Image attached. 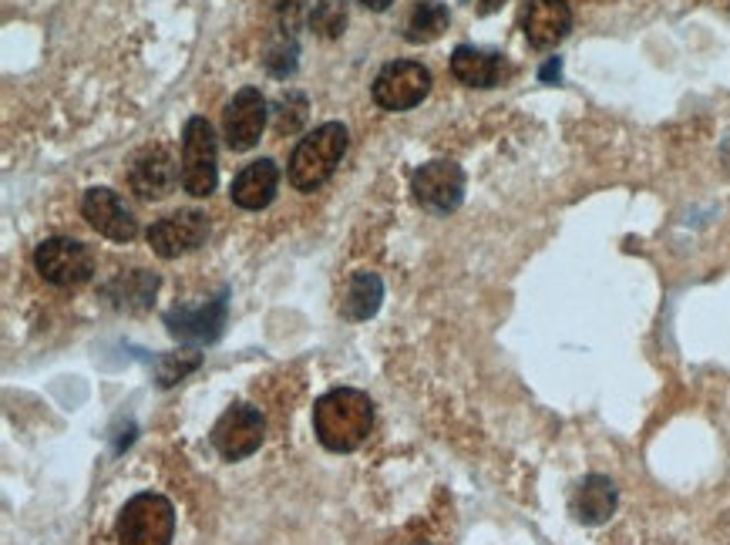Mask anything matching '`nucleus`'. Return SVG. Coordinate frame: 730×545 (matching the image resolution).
Instances as JSON below:
<instances>
[{"label": "nucleus", "mask_w": 730, "mask_h": 545, "mask_svg": "<svg viewBox=\"0 0 730 545\" xmlns=\"http://www.w3.org/2000/svg\"><path fill=\"white\" fill-rule=\"evenodd\" d=\"M374 427V404L357 387H333L313 404V434L333 455L357 452Z\"/></svg>", "instance_id": "f257e3e1"}, {"label": "nucleus", "mask_w": 730, "mask_h": 545, "mask_svg": "<svg viewBox=\"0 0 730 545\" xmlns=\"http://www.w3.org/2000/svg\"><path fill=\"white\" fill-rule=\"evenodd\" d=\"M347 125L340 122H323L317 125L310 135H303L290 155V185L300 192H313L320 189L340 165V159L347 155Z\"/></svg>", "instance_id": "f03ea898"}, {"label": "nucleus", "mask_w": 730, "mask_h": 545, "mask_svg": "<svg viewBox=\"0 0 730 545\" xmlns=\"http://www.w3.org/2000/svg\"><path fill=\"white\" fill-rule=\"evenodd\" d=\"M118 545H169L176 535V508L159 492H142L126 502L114 525Z\"/></svg>", "instance_id": "7ed1b4c3"}, {"label": "nucleus", "mask_w": 730, "mask_h": 545, "mask_svg": "<svg viewBox=\"0 0 730 545\" xmlns=\"http://www.w3.org/2000/svg\"><path fill=\"white\" fill-rule=\"evenodd\" d=\"M219 182V145L212 125L196 115L182 129V189L196 199L212 195Z\"/></svg>", "instance_id": "20e7f679"}, {"label": "nucleus", "mask_w": 730, "mask_h": 545, "mask_svg": "<svg viewBox=\"0 0 730 545\" xmlns=\"http://www.w3.org/2000/svg\"><path fill=\"white\" fill-rule=\"evenodd\" d=\"M263 414L250 404H232L219 414V421L209 431L212 448L226 458V462H242L253 452H260L263 445Z\"/></svg>", "instance_id": "39448f33"}, {"label": "nucleus", "mask_w": 730, "mask_h": 545, "mask_svg": "<svg viewBox=\"0 0 730 545\" xmlns=\"http://www.w3.org/2000/svg\"><path fill=\"white\" fill-rule=\"evenodd\" d=\"M428 91L431 71L421 61H388L371 84V94L384 112H411L428 98Z\"/></svg>", "instance_id": "423d86ee"}, {"label": "nucleus", "mask_w": 730, "mask_h": 545, "mask_svg": "<svg viewBox=\"0 0 730 545\" xmlns=\"http://www.w3.org/2000/svg\"><path fill=\"white\" fill-rule=\"evenodd\" d=\"M34 270L54 286H81L94 273V253L68 236H51L34 250Z\"/></svg>", "instance_id": "0eeeda50"}, {"label": "nucleus", "mask_w": 730, "mask_h": 545, "mask_svg": "<svg viewBox=\"0 0 730 545\" xmlns=\"http://www.w3.org/2000/svg\"><path fill=\"white\" fill-rule=\"evenodd\" d=\"M267 115H270V108H267V98H263L260 88L236 91L232 101L226 104V112H222L226 145L232 152H250L260 142L263 129H267Z\"/></svg>", "instance_id": "6e6552de"}, {"label": "nucleus", "mask_w": 730, "mask_h": 545, "mask_svg": "<svg viewBox=\"0 0 730 545\" xmlns=\"http://www.w3.org/2000/svg\"><path fill=\"white\" fill-rule=\"evenodd\" d=\"M206 240H209V220L199 209H179V212H172V215H166V220L149 226V246L162 260H176L182 253H192Z\"/></svg>", "instance_id": "1a4fd4ad"}, {"label": "nucleus", "mask_w": 730, "mask_h": 545, "mask_svg": "<svg viewBox=\"0 0 730 545\" xmlns=\"http://www.w3.org/2000/svg\"><path fill=\"white\" fill-rule=\"evenodd\" d=\"M81 212L84 220L94 233H101L104 240H114V243H132L139 236V220L136 212L121 202L118 192L104 189V185H94L84 192L81 199Z\"/></svg>", "instance_id": "9d476101"}, {"label": "nucleus", "mask_w": 730, "mask_h": 545, "mask_svg": "<svg viewBox=\"0 0 730 545\" xmlns=\"http://www.w3.org/2000/svg\"><path fill=\"white\" fill-rule=\"evenodd\" d=\"M519 28L532 48H539V51L556 48L572 31V8L566 4V0H522Z\"/></svg>", "instance_id": "9b49d317"}, {"label": "nucleus", "mask_w": 730, "mask_h": 545, "mask_svg": "<svg viewBox=\"0 0 730 545\" xmlns=\"http://www.w3.org/2000/svg\"><path fill=\"white\" fill-rule=\"evenodd\" d=\"M414 199L431 212H454L464 199V172L454 162H428L414 172Z\"/></svg>", "instance_id": "f8f14e48"}, {"label": "nucleus", "mask_w": 730, "mask_h": 545, "mask_svg": "<svg viewBox=\"0 0 730 545\" xmlns=\"http://www.w3.org/2000/svg\"><path fill=\"white\" fill-rule=\"evenodd\" d=\"M277 189H280V165L273 159H257L239 169V175L229 185V195L239 209L260 212L277 199Z\"/></svg>", "instance_id": "ddd939ff"}, {"label": "nucleus", "mask_w": 730, "mask_h": 545, "mask_svg": "<svg viewBox=\"0 0 730 545\" xmlns=\"http://www.w3.org/2000/svg\"><path fill=\"white\" fill-rule=\"evenodd\" d=\"M169 334L179 341H216L226 326V296H216L202 306H176L166 313Z\"/></svg>", "instance_id": "4468645a"}, {"label": "nucleus", "mask_w": 730, "mask_h": 545, "mask_svg": "<svg viewBox=\"0 0 730 545\" xmlns=\"http://www.w3.org/2000/svg\"><path fill=\"white\" fill-rule=\"evenodd\" d=\"M569 512L582 525H602L617 512V485L606 475H589L576 485L569 498Z\"/></svg>", "instance_id": "2eb2a0df"}, {"label": "nucleus", "mask_w": 730, "mask_h": 545, "mask_svg": "<svg viewBox=\"0 0 730 545\" xmlns=\"http://www.w3.org/2000/svg\"><path fill=\"white\" fill-rule=\"evenodd\" d=\"M132 189L146 202H159L176 189V159L166 149H146L132 165Z\"/></svg>", "instance_id": "dca6fc26"}, {"label": "nucleus", "mask_w": 730, "mask_h": 545, "mask_svg": "<svg viewBox=\"0 0 730 545\" xmlns=\"http://www.w3.org/2000/svg\"><path fill=\"white\" fill-rule=\"evenodd\" d=\"M451 74L468 88H496L506 74L502 54L484 51L474 44H458L451 51Z\"/></svg>", "instance_id": "f3484780"}, {"label": "nucleus", "mask_w": 730, "mask_h": 545, "mask_svg": "<svg viewBox=\"0 0 730 545\" xmlns=\"http://www.w3.org/2000/svg\"><path fill=\"white\" fill-rule=\"evenodd\" d=\"M381 300H384V283H381L378 273H353V280L343 290L340 313L347 320H368V316L378 313Z\"/></svg>", "instance_id": "a211bd4d"}, {"label": "nucleus", "mask_w": 730, "mask_h": 545, "mask_svg": "<svg viewBox=\"0 0 730 545\" xmlns=\"http://www.w3.org/2000/svg\"><path fill=\"white\" fill-rule=\"evenodd\" d=\"M156 290H159L156 273L129 270V273L114 276L104 293L111 296V303H114L118 310H142V306H149V300L156 296Z\"/></svg>", "instance_id": "6ab92c4d"}, {"label": "nucleus", "mask_w": 730, "mask_h": 545, "mask_svg": "<svg viewBox=\"0 0 730 545\" xmlns=\"http://www.w3.org/2000/svg\"><path fill=\"white\" fill-rule=\"evenodd\" d=\"M448 21H451V14L444 4H438V0H418L408 24H404V38L411 44H431L448 31Z\"/></svg>", "instance_id": "aec40b11"}, {"label": "nucleus", "mask_w": 730, "mask_h": 545, "mask_svg": "<svg viewBox=\"0 0 730 545\" xmlns=\"http://www.w3.org/2000/svg\"><path fill=\"white\" fill-rule=\"evenodd\" d=\"M199 364H202V354H199V351H176V354H162V357H159V364H156L159 384H162V387H172V384H179L186 374H192Z\"/></svg>", "instance_id": "412c9836"}, {"label": "nucleus", "mask_w": 730, "mask_h": 545, "mask_svg": "<svg viewBox=\"0 0 730 545\" xmlns=\"http://www.w3.org/2000/svg\"><path fill=\"white\" fill-rule=\"evenodd\" d=\"M343 24H347V11L340 0H320L310 14V28L320 34V38H340L343 34Z\"/></svg>", "instance_id": "4be33fe9"}, {"label": "nucleus", "mask_w": 730, "mask_h": 545, "mask_svg": "<svg viewBox=\"0 0 730 545\" xmlns=\"http://www.w3.org/2000/svg\"><path fill=\"white\" fill-rule=\"evenodd\" d=\"M307 119V98L300 91H287L277 101V132H297Z\"/></svg>", "instance_id": "5701e85b"}, {"label": "nucleus", "mask_w": 730, "mask_h": 545, "mask_svg": "<svg viewBox=\"0 0 730 545\" xmlns=\"http://www.w3.org/2000/svg\"><path fill=\"white\" fill-rule=\"evenodd\" d=\"M559 74H562V58H552L542 71H539V78L549 84V81H559Z\"/></svg>", "instance_id": "b1692460"}, {"label": "nucleus", "mask_w": 730, "mask_h": 545, "mask_svg": "<svg viewBox=\"0 0 730 545\" xmlns=\"http://www.w3.org/2000/svg\"><path fill=\"white\" fill-rule=\"evenodd\" d=\"M502 4H506V0H478V14H481V18H489V14H496Z\"/></svg>", "instance_id": "393cba45"}, {"label": "nucleus", "mask_w": 730, "mask_h": 545, "mask_svg": "<svg viewBox=\"0 0 730 545\" xmlns=\"http://www.w3.org/2000/svg\"><path fill=\"white\" fill-rule=\"evenodd\" d=\"M360 4L368 8V11H378V14H381V11H388V8L394 4V0H360Z\"/></svg>", "instance_id": "a878e982"}, {"label": "nucleus", "mask_w": 730, "mask_h": 545, "mask_svg": "<svg viewBox=\"0 0 730 545\" xmlns=\"http://www.w3.org/2000/svg\"><path fill=\"white\" fill-rule=\"evenodd\" d=\"M723 162H727V165H730V139H727V142H723Z\"/></svg>", "instance_id": "bb28decb"}, {"label": "nucleus", "mask_w": 730, "mask_h": 545, "mask_svg": "<svg viewBox=\"0 0 730 545\" xmlns=\"http://www.w3.org/2000/svg\"><path fill=\"white\" fill-rule=\"evenodd\" d=\"M418 545H421V542H418Z\"/></svg>", "instance_id": "cd10ccee"}]
</instances>
